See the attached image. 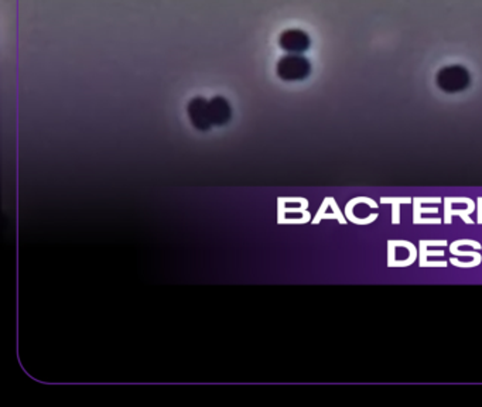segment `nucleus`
<instances>
[{
	"label": "nucleus",
	"mask_w": 482,
	"mask_h": 407,
	"mask_svg": "<svg viewBox=\"0 0 482 407\" xmlns=\"http://www.w3.org/2000/svg\"><path fill=\"white\" fill-rule=\"evenodd\" d=\"M435 82L438 88L448 94L461 92L470 87L471 75L468 70L463 65H450L444 67L437 72Z\"/></svg>",
	"instance_id": "obj_1"
},
{
	"label": "nucleus",
	"mask_w": 482,
	"mask_h": 407,
	"mask_svg": "<svg viewBox=\"0 0 482 407\" xmlns=\"http://www.w3.org/2000/svg\"><path fill=\"white\" fill-rule=\"evenodd\" d=\"M279 46L288 54H303L311 46V40L306 31L290 29L283 31L279 37Z\"/></svg>",
	"instance_id": "obj_3"
},
{
	"label": "nucleus",
	"mask_w": 482,
	"mask_h": 407,
	"mask_svg": "<svg viewBox=\"0 0 482 407\" xmlns=\"http://www.w3.org/2000/svg\"><path fill=\"white\" fill-rule=\"evenodd\" d=\"M390 205H392V212H390V217H392V224L399 225L400 224V205H402V204H399V202H392Z\"/></svg>",
	"instance_id": "obj_14"
},
{
	"label": "nucleus",
	"mask_w": 482,
	"mask_h": 407,
	"mask_svg": "<svg viewBox=\"0 0 482 407\" xmlns=\"http://www.w3.org/2000/svg\"><path fill=\"white\" fill-rule=\"evenodd\" d=\"M423 213H438V208H437V205L431 208L422 207V204L413 198V221L420 218Z\"/></svg>",
	"instance_id": "obj_9"
},
{
	"label": "nucleus",
	"mask_w": 482,
	"mask_h": 407,
	"mask_svg": "<svg viewBox=\"0 0 482 407\" xmlns=\"http://www.w3.org/2000/svg\"><path fill=\"white\" fill-rule=\"evenodd\" d=\"M187 112H188V118L191 123L194 124V127H197L198 130L211 129L212 122L211 118H209L208 100L201 98V96H197L188 103Z\"/></svg>",
	"instance_id": "obj_4"
},
{
	"label": "nucleus",
	"mask_w": 482,
	"mask_h": 407,
	"mask_svg": "<svg viewBox=\"0 0 482 407\" xmlns=\"http://www.w3.org/2000/svg\"><path fill=\"white\" fill-rule=\"evenodd\" d=\"M345 217H347V219L349 222L359 225V226H365V225L373 224L378 219V213H369L366 218H359V217H357V215L353 213V208L345 205Z\"/></svg>",
	"instance_id": "obj_8"
},
{
	"label": "nucleus",
	"mask_w": 482,
	"mask_h": 407,
	"mask_svg": "<svg viewBox=\"0 0 482 407\" xmlns=\"http://www.w3.org/2000/svg\"><path fill=\"white\" fill-rule=\"evenodd\" d=\"M429 256H437V258H443L444 256V250L441 249H435V250H429L427 245L424 243V239H420L418 242V266L420 267H426L427 265V258Z\"/></svg>",
	"instance_id": "obj_7"
},
{
	"label": "nucleus",
	"mask_w": 482,
	"mask_h": 407,
	"mask_svg": "<svg viewBox=\"0 0 482 407\" xmlns=\"http://www.w3.org/2000/svg\"><path fill=\"white\" fill-rule=\"evenodd\" d=\"M276 70L283 81H303L311 74V64L301 54H287L279 59Z\"/></svg>",
	"instance_id": "obj_2"
},
{
	"label": "nucleus",
	"mask_w": 482,
	"mask_h": 407,
	"mask_svg": "<svg viewBox=\"0 0 482 407\" xmlns=\"http://www.w3.org/2000/svg\"><path fill=\"white\" fill-rule=\"evenodd\" d=\"M444 224L446 225H451L453 224V217H459V218L464 221L465 224L468 225H474V221L471 219V213L475 211V208L474 205H467V209H453L451 205H453V202L448 200V197H446L444 200Z\"/></svg>",
	"instance_id": "obj_6"
},
{
	"label": "nucleus",
	"mask_w": 482,
	"mask_h": 407,
	"mask_svg": "<svg viewBox=\"0 0 482 407\" xmlns=\"http://www.w3.org/2000/svg\"><path fill=\"white\" fill-rule=\"evenodd\" d=\"M416 201H418L420 204H441L443 200L440 197H416Z\"/></svg>",
	"instance_id": "obj_16"
},
{
	"label": "nucleus",
	"mask_w": 482,
	"mask_h": 407,
	"mask_svg": "<svg viewBox=\"0 0 482 407\" xmlns=\"http://www.w3.org/2000/svg\"><path fill=\"white\" fill-rule=\"evenodd\" d=\"M450 253L454 254V256H461V258H465V256H468V258H472V259H479L482 260V253H479L478 250H461L458 248H453L450 249Z\"/></svg>",
	"instance_id": "obj_13"
},
{
	"label": "nucleus",
	"mask_w": 482,
	"mask_h": 407,
	"mask_svg": "<svg viewBox=\"0 0 482 407\" xmlns=\"http://www.w3.org/2000/svg\"><path fill=\"white\" fill-rule=\"evenodd\" d=\"M392 202H399L402 205H410L413 204V200L410 197H382L379 201L381 205H390Z\"/></svg>",
	"instance_id": "obj_10"
},
{
	"label": "nucleus",
	"mask_w": 482,
	"mask_h": 407,
	"mask_svg": "<svg viewBox=\"0 0 482 407\" xmlns=\"http://www.w3.org/2000/svg\"><path fill=\"white\" fill-rule=\"evenodd\" d=\"M443 222V219L438 218V217H435V218H420L414 219L413 221V224L414 225H440Z\"/></svg>",
	"instance_id": "obj_15"
},
{
	"label": "nucleus",
	"mask_w": 482,
	"mask_h": 407,
	"mask_svg": "<svg viewBox=\"0 0 482 407\" xmlns=\"http://www.w3.org/2000/svg\"><path fill=\"white\" fill-rule=\"evenodd\" d=\"M208 109H209V118H211L212 126H222L226 124L232 118V109L228 100L222 96H215L211 100H208Z\"/></svg>",
	"instance_id": "obj_5"
},
{
	"label": "nucleus",
	"mask_w": 482,
	"mask_h": 407,
	"mask_svg": "<svg viewBox=\"0 0 482 407\" xmlns=\"http://www.w3.org/2000/svg\"><path fill=\"white\" fill-rule=\"evenodd\" d=\"M448 262H450L451 265L455 266V267H461V269H468V267H470L471 269V267H476V266L481 265L482 260L472 259L470 260V262H463V260H458L457 258H450Z\"/></svg>",
	"instance_id": "obj_12"
},
{
	"label": "nucleus",
	"mask_w": 482,
	"mask_h": 407,
	"mask_svg": "<svg viewBox=\"0 0 482 407\" xmlns=\"http://www.w3.org/2000/svg\"><path fill=\"white\" fill-rule=\"evenodd\" d=\"M461 246H471V248L475 249V250L482 249L481 243L476 242L474 239H457V241H454L453 243H450V249L461 248Z\"/></svg>",
	"instance_id": "obj_11"
},
{
	"label": "nucleus",
	"mask_w": 482,
	"mask_h": 407,
	"mask_svg": "<svg viewBox=\"0 0 482 407\" xmlns=\"http://www.w3.org/2000/svg\"><path fill=\"white\" fill-rule=\"evenodd\" d=\"M476 224L482 225V197L476 198Z\"/></svg>",
	"instance_id": "obj_17"
}]
</instances>
